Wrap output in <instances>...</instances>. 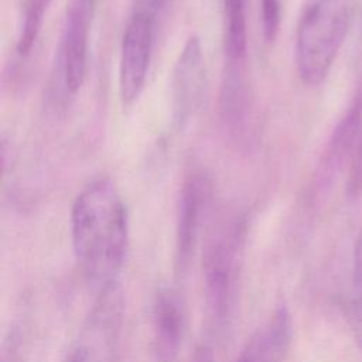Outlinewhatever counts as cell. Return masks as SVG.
<instances>
[{
    "label": "cell",
    "mask_w": 362,
    "mask_h": 362,
    "mask_svg": "<svg viewBox=\"0 0 362 362\" xmlns=\"http://www.w3.org/2000/svg\"><path fill=\"white\" fill-rule=\"evenodd\" d=\"M71 240L83 273L105 287L115 284L129 243L126 205L110 178H98L75 198Z\"/></svg>",
    "instance_id": "cell-1"
},
{
    "label": "cell",
    "mask_w": 362,
    "mask_h": 362,
    "mask_svg": "<svg viewBox=\"0 0 362 362\" xmlns=\"http://www.w3.org/2000/svg\"><path fill=\"white\" fill-rule=\"evenodd\" d=\"M349 14L344 0H314L304 10L296 37V64L301 81L320 85L344 42Z\"/></svg>",
    "instance_id": "cell-2"
},
{
    "label": "cell",
    "mask_w": 362,
    "mask_h": 362,
    "mask_svg": "<svg viewBox=\"0 0 362 362\" xmlns=\"http://www.w3.org/2000/svg\"><path fill=\"white\" fill-rule=\"evenodd\" d=\"M156 18L133 13L123 34L119 88L124 105L133 103L141 93L148 71Z\"/></svg>",
    "instance_id": "cell-3"
},
{
    "label": "cell",
    "mask_w": 362,
    "mask_h": 362,
    "mask_svg": "<svg viewBox=\"0 0 362 362\" xmlns=\"http://www.w3.org/2000/svg\"><path fill=\"white\" fill-rule=\"evenodd\" d=\"M205 89V61L201 42L189 37L173 71V116L184 127L198 112Z\"/></svg>",
    "instance_id": "cell-4"
},
{
    "label": "cell",
    "mask_w": 362,
    "mask_h": 362,
    "mask_svg": "<svg viewBox=\"0 0 362 362\" xmlns=\"http://www.w3.org/2000/svg\"><path fill=\"white\" fill-rule=\"evenodd\" d=\"M96 0H71L61 41V68L66 89L75 93L85 79L88 37Z\"/></svg>",
    "instance_id": "cell-5"
},
{
    "label": "cell",
    "mask_w": 362,
    "mask_h": 362,
    "mask_svg": "<svg viewBox=\"0 0 362 362\" xmlns=\"http://www.w3.org/2000/svg\"><path fill=\"white\" fill-rule=\"evenodd\" d=\"M239 228L221 236L211 247L206 259L208 296L215 313L222 315L226 310L236 273Z\"/></svg>",
    "instance_id": "cell-6"
},
{
    "label": "cell",
    "mask_w": 362,
    "mask_h": 362,
    "mask_svg": "<svg viewBox=\"0 0 362 362\" xmlns=\"http://www.w3.org/2000/svg\"><path fill=\"white\" fill-rule=\"evenodd\" d=\"M291 335L290 314L280 307L249 339L236 362H286Z\"/></svg>",
    "instance_id": "cell-7"
},
{
    "label": "cell",
    "mask_w": 362,
    "mask_h": 362,
    "mask_svg": "<svg viewBox=\"0 0 362 362\" xmlns=\"http://www.w3.org/2000/svg\"><path fill=\"white\" fill-rule=\"evenodd\" d=\"M211 187L205 177H189L181 192L178 211V252L187 260L195 245L202 211L206 206Z\"/></svg>",
    "instance_id": "cell-8"
},
{
    "label": "cell",
    "mask_w": 362,
    "mask_h": 362,
    "mask_svg": "<svg viewBox=\"0 0 362 362\" xmlns=\"http://www.w3.org/2000/svg\"><path fill=\"white\" fill-rule=\"evenodd\" d=\"M182 314L170 288L160 290L154 303L156 349L160 362H175L181 344Z\"/></svg>",
    "instance_id": "cell-9"
},
{
    "label": "cell",
    "mask_w": 362,
    "mask_h": 362,
    "mask_svg": "<svg viewBox=\"0 0 362 362\" xmlns=\"http://www.w3.org/2000/svg\"><path fill=\"white\" fill-rule=\"evenodd\" d=\"M246 0H223V49L230 62L246 55Z\"/></svg>",
    "instance_id": "cell-10"
},
{
    "label": "cell",
    "mask_w": 362,
    "mask_h": 362,
    "mask_svg": "<svg viewBox=\"0 0 362 362\" xmlns=\"http://www.w3.org/2000/svg\"><path fill=\"white\" fill-rule=\"evenodd\" d=\"M361 134H362V95L358 99H355L354 105L349 107V110L341 119V122L338 123V126L332 133L329 148H328V157L331 163L334 164V161L338 163L349 157Z\"/></svg>",
    "instance_id": "cell-11"
},
{
    "label": "cell",
    "mask_w": 362,
    "mask_h": 362,
    "mask_svg": "<svg viewBox=\"0 0 362 362\" xmlns=\"http://www.w3.org/2000/svg\"><path fill=\"white\" fill-rule=\"evenodd\" d=\"M51 0H24L21 23L17 38V52L21 57L30 54L44 21Z\"/></svg>",
    "instance_id": "cell-12"
},
{
    "label": "cell",
    "mask_w": 362,
    "mask_h": 362,
    "mask_svg": "<svg viewBox=\"0 0 362 362\" xmlns=\"http://www.w3.org/2000/svg\"><path fill=\"white\" fill-rule=\"evenodd\" d=\"M345 189L349 197H358L362 192V134L349 154Z\"/></svg>",
    "instance_id": "cell-13"
},
{
    "label": "cell",
    "mask_w": 362,
    "mask_h": 362,
    "mask_svg": "<svg viewBox=\"0 0 362 362\" xmlns=\"http://www.w3.org/2000/svg\"><path fill=\"white\" fill-rule=\"evenodd\" d=\"M260 7H262L263 34L267 41H272L276 37L280 25V18H281L280 0H262Z\"/></svg>",
    "instance_id": "cell-14"
},
{
    "label": "cell",
    "mask_w": 362,
    "mask_h": 362,
    "mask_svg": "<svg viewBox=\"0 0 362 362\" xmlns=\"http://www.w3.org/2000/svg\"><path fill=\"white\" fill-rule=\"evenodd\" d=\"M349 310L351 327L355 335V341L362 351V290H354Z\"/></svg>",
    "instance_id": "cell-15"
},
{
    "label": "cell",
    "mask_w": 362,
    "mask_h": 362,
    "mask_svg": "<svg viewBox=\"0 0 362 362\" xmlns=\"http://www.w3.org/2000/svg\"><path fill=\"white\" fill-rule=\"evenodd\" d=\"M354 290H362V230L355 242L354 252Z\"/></svg>",
    "instance_id": "cell-16"
},
{
    "label": "cell",
    "mask_w": 362,
    "mask_h": 362,
    "mask_svg": "<svg viewBox=\"0 0 362 362\" xmlns=\"http://www.w3.org/2000/svg\"><path fill=\"white\" fill-rule=\"evenodd\" d=\"M167 1L168 0H134L133 13H140L156 18L157 13H160V10L167 4Z\"/></svg>",
    "instance_id": "cell-17"
},
{
    "label": "cell",
    "mask_w": 362,
    "mask_h": 362,
    "mask_svg": "<svg viewBox=\"0 0 362 362\" xmlns=\"http://www.w3.org/2000/svg\"><path fill=\"white\" fill-rule=\"evenodd\" d=\"M65 362H88V349L85 344H79L75 348H72Z\"/></svg>",
    "instance_id": "cell-18"
}]
</instances>
